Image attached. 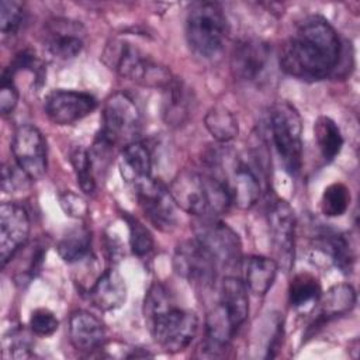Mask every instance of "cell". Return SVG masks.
<instances>
[{
  "instance_id": "obj_1",
  "label": "cell",
  "mask_w": 360,
  "mask_h": 360,
  "mask_svg": "<svg viewBox=\"0 0 360 360\" xmlns=\"http://www.w3.org/2000/svg\"><path fill=\"white\" fill-rule=\"evenodd\" d=\"M340 41L335 28L322 17L307 18L280 48V68L302 80L329 76L340 58Z\"/></svg>"
},
{
  "instance_id": "obj_2",
  "label": "cell",
  "mask_w": 360,
  "mask_h": 360,
  "mask_svg": "<svg viewBox=\"0 0 360 360\" xmlns=\"http://www.w3.org/2000/svg\"><path fill=\"white\" fill-rule=\"evenodd\" d=\"M143 314L155 342L169 353L188 347L198 330L194 312L174 305L167 288L155 283L145 295Z\"/></svg>"
},
{
  "instance_id": "obj_3",
  "label": "cell",
  "mask_w": 360,
  "mask_h": 360,
  "mask_svg": "<svg viewBox=\"0 0 360 360\" xmlns=\"http://www.w3.org/2000/svg\"><path fill=\"white\" fill-rule=\"evenodd\" d=\"M169 191L179 208L198 218H217L232 204L226 190L214 176L194 170L177 173Z\"/></svg>"
},
{
  "instance_id": "obj_4",
  "label": "cell",
  "mask_w": 360,
  "mask_h": 360,
  "mask_svg": "<svg viewBox=\"0 0 360 360\" xmlns=\"http://www.w3.org/2000/svg\"><path fill=\"white\" fill-rule=\"evenodd\" d=\"M212 174L226 190L231 202L240 210L252 208L262 193L256 166L232 149H218L210 156Z\"/></svg>"
},
{
  "instance_id": "obj_5",
  "label": "cell",
  "mask_w": 360,
  "mask_h": 360,
  "mask_svg": "<svg viewBox=\"0 0 360 360\" xmlns=\"http://www.w3.org/2000/svg\"><path fill=\"white\" fill-rule=\"evenodd\" d=\"M228 35V20L218 3H194L186 18V38L190 49L205 59L217 56Z\"/></svg>"
},
{
  "instance_id": "obj_6",
  "label": "cell",
  "mask_w": 360,
  "mask_h": 360,
  "mask_svg": "<svg viewBox=\"0 0 360 360\" xmlns=\"http://www.w3.org/2000/svg\"><path fill=\"white\" fill-rule=\"evenodd\" d=\"M103 60L122 77L142 86L165 89L174 79L166 66L155 62L135 45L120 39L105 46Z\"/></svg>"
},
{
  "instance_id": "obj_7",
  "label": "cell",
  "mask_w": 360,
  "mask_h": 360,
  "mask_svg": "<svg viewBox=\"0 0 360 360\" xmlns=\"http://www.w3.org/2000/svg\"><path fill=\"white\" fill-rule=\"evenodd\" d=\"M270 132L285 172L297 176L302 166V120L292 104L278 101L273 105Z\"/></svg>"
},
{
  "instance_id": "obj_8",
  "label": "cell",
  "mask_w": 360,
  "mask_h": 360,
  "mask_svg": "<svg viewBox=\"0 0 360 360\" xmlns=\"http://www.w3.org/2000/svg\"><path fill=\"white\" fill-rule=\"evenodd\" d=\"M101 120L103 125L98 134L114 146L121 142L125 145L134 142V136L141 128L139 108L122 91H117L105 100Z\"/></svg>"
},
{
  "instance_id": "obj_9",
  "label": "cell",
  "mask_w": 360,
  "mask_h": 360,
  "mask_svg": "<svg viewBox=\"0 0 360 360\" xmlns=\"http://www.w3.org/2000/svg\"><path fill=\"white\" fill-rule=\"evenodd\" d=\"M195 239L211 255L218 267L239 264L242 243L238 233L217 218H200L194 226Z\"/></svg>"
},
{
  "instance_id": "obj_10",
  "label": "cell",
  "mask_w": 360,
  "mask_h": 360,
  "mask_svg": "<svg viewBox=\"0 0 360 360\" xmlns=\"http://www.w3.org/2000/svg\"><path fill=\"white\" fill-rule=\"evenodd\" d=\"M267 224L277 264L284 271H290L295 256V215L285 200L273 198L269 202Z\"/></svg>"
},
{
  "instance_id": "obj_11",
  "label": "cell",
  "mask_w": 360,
  "mask_h": 360,
  "mask_svg": "<svg viewBox=\"0 0 360 360\" xmlns=\"http://www.w3.org/2000/svg\"><path fill=\"white\" fill-rule=\"evenodd\" d=\"M134 188L139 207L148 221L162 232H172L177 225V205L169 188L152 177Z\"/></svg>"
},
{
  "instance_id": "obj_12",
  "label": "cell",
  "mask_w": 360,
  "mask_h": 360,
  "mask_svg": "<svg viewBox=\"0 0 360 360\" xmlns=\"http://www.w3.org/2000/svg\"><path fill=\"white\" fill-rule=\"evenodd\" d=\"M173 267L179 276L198 287H208L217 276L218 264L202 245L194 238L177 245Z\"/></svg>"
},
{
  "instance_id": "obj_13",
  "label": "cell",
  "mask_w": 360,
  "mask_h": 360,
  "mask_svg": "<svg viewBox=\"0 0 360 360\" xmlns=\"http://www.w3.org/2000/svg\"><path fill=\"white\" fill-rule=\"evenodd\" d=\"M11 152L15 163L31 180H39L46 173V143L41 131L34 125H21L15 129Z\"/></svg>"
},
{
  "instance_id": "obj_14",
  "label": "cell",
  "mask_w": 360,
  "mask_h": 360,
  "mask_svg": "<svg viewBox=\"0 0 360 360\" xmlns=\"http://www.w3.org/2000/svg\"><path fill=\"white\" fill-rule=\"evenodd\" d=\"M97 100L86 91L58 89L45 97L44 108L56 125H72L94 111Z\"/></svg>"
},
{
  "instance_id": "obj_15",
  "label": "cell",
  "mask_w": 360,
  "mask_h": 360,
  "mask_svg": "<svg viewBox=\"0 0 360 360\" xmlns=\"http://www.w3.org/2000/svg\"><path fill=\"white\" fill-rule=\"evenodd\" d=\"M30 235V217L27 210L17 202L0 205V257L6 266L25 245Z\"/></svg>"
},
{
  "instance_id": "obj_16",
  "label": "cell",
  "mask_w": 360,
  "mask_h": 360,
  "mask_svg": "<svg viewBox=\"0 0 360 360\" xmlns=\"http://www.w3.org/2000/svg\"><path fill=\"white\" fill-rule=\"evenodd\" d=\"M84 46L82 24L70 20H52L45 28V48L56 59L76 58Z\"/></svg>"
},
{
  "instance_id": "obj_17",
  "label": "cell",
  "mask_w": 360,
  "mask_h": 360,
  "mask_svg": "<svg viewBox=\"0 0 360 360\" xmlns=\"http://www.w3.org/2000/svg\"><path fill=\"white\" fill-rule=\"evenodd\" d=\"M270 48L262 39L246 38L235 44L231 55V70L238 80L252 82L266 69Z\"/></svg>"
},
{
  "instance_id": "obj_18",
  "label": "cell",
  "mask_w": 360,
  "mask_h": 360,
  "mask_svg": "<svg viewBox=\"0 0 360 360\" xmlns=\"http://www.w3.org/2000/svg\"><path fill=\"white\" fill-rule=\"evenodd\" d=\"M69 338L76 350L91 353L104 346L107 332L104 323L97 316L79 309L70 315Z\"/></svg>"
},
{
  "instance_id": "obj_19",
  "label": "cell",
  "mask_w": 360,
  "mask_h": 360,
  "mask_svg": "<svg viewBox=\"0 0 360 360\" xmlns=\"http://www.w3.org/2000/svg\"><path fill=\"white\" fill-rule=\"evenodd\" d=\"M235 330L236 329L231 323L222 307L218 304L215 308H212L205 319V336L200 347L201 357H222L228 350Z\"/></svg>"
},
{
  "instance_id": "obj_20",
  "label": "cell",
  "mask_w": 360,
  "mask_h": 360,
  "mask_svg": "<svg viewBox=\"0 0 360 360\" xmlns=\"http://www.w3.org/2000/svg\"><path fill=\"white\" fill-rule=\"evenodd\" d=\"M118 169L122 180L132 187L152 177V158L146 145L136 141L125 145L118 158Z\"/></svg>"
},
{
  "instance_id": "obj_21",
  "label": "cell",
  "mask_w": 360,
  "mask_h": 360,
  "mask_svg": "<svg viewBox=\"0 0 360 360\" xmlns=\"http://www.w3.org/2000/svg\"><path fill=\"white\" fill-rule=\"evenodd\" d=\"M89 298L101 311H114L127 300V285L115 269L105 270L89 291Z\"/></svg>"
},
{
  "instance_id": "obj_22",
  "label": "cell",
  "mask_w": 360,
  "mask_h": 360,
  "mask_svg": "<svg viewBox=\"0 0 360 360\" xmlns=\"http://www.w3.org/2000/svg\"><path fill=\"white\" fill-rule=\"evenodd\" d=\"M219 305L228 315L231 323L238 329L249 315V295L243 280L228 276L221 283Z\"/></svg>"
},
{
  "instance_id": "obj_23",
  "label": "cell",
  "mask_w": 360,
  "mask_h": 360,
  "mask_svg": "<svg viewBox=\"0 0 360 360\" xmlns=\"http://www.w3.org/2000/svg\"><path fill=\"white\" fill-rule=\"evenodd\" d=\"M243 283L256 295H264L273 285L278 264L266 256H249L242 260Z\"/></svg>"
},
{
  "instance_id": "obj_24",
  "label": "cell",
  "mask_w": 360,
  "mask_h": 360,
  "mask_svg": "<svg viewBox=\"0 0 360 360\" xmlns=\"http://www.w3.org/2000/svg\"><path fill=\"white\" fill-rule=\"evenodd\" d=\"M354 304L356 291L350 284H336L330 287L322 297L321 309L312 326L319 328L325 325V322L350 312Z\"/></svg>"
},
{
  "instance_id": "obj_25",
  "label": "cell",
  "mask_w": 360,
  "mask_h": 360,
  "mask_svg": "<svg viewBox=\"0 0 360 360\" xmlns=\"http://www.w3.org/2000/svg\"><path fill=\"white\" fill-rule=\"evenodd\" d=\"M319 249L326 253L333 264L345 274L353 270L354 264V249L352 246L350 238L346 233L326 231L318 238Z\"/></svg>"
},
{
  "instance_id": "obj_26",
  "label": "cell",
  "mask_w": 360,
  "mask_h": 360,
  "mask_svg": "<svg viewBox=\"0 0 360 360\" xmlns=\"http://www.w3.org/2000/svg\"><path fill=\"white\" fill-rule=\"evenodd\" d=\"M191 97L188 89L179 80L173 79L165 87L163 120L167 125L179 127L184 124L190 115Z\"/></svg>"
},
{
  "instance_id": "obj_27",
  "label": "cell",
  "mask_w": 360,
  "mask_h": 360,
  "mask_svg": "<svg viewBox=\"0 0 360 360\" xmlns=\"http://www.w3.org/2000/svg\"><path fill=\"white\" fill-rule=\"evenodd\" d=\"M204 125L211 136L221 143L235 139L239 132L236 117L224 105L211 107L204 117Z\"/></svg>"
},
{
  "instance_id": "obj_28",
  "label": "cell",
  "mask_w": 360,
  "mask_h": 360,
  "mask_svg": "<svg viewBox=\"0 0 360 360\" xmlns=\"http://www.w3.org/2000/svg\"><path fill=\"white\" fill-rule=\"evenodd\" d=\"M315 139L325 162H332L342 150L343 136L338 124L329 117H319L314 125Z\"/></svg>"
},
{
  "instance_id": "obj_29",
  "label": "cell",
  "mask_w": 360,
  "mask_h": 360,
  "mask_svg": "<svg viewBox=\"0 0 360 360\" xmlns=\"http://www.w3.org/2000/svg\"><path fill=\"white\" fill-rule=\"evenodd\" d=\"M90 245V231L84 226H76L62 236V239L56 245V250L63 262L76 263L89 255Z\"/></svg>"
},
{
  "instance_id": "obj_30",
  "label": "cell",
  "mask_w": 360,
  "mask_h": 360,
  "mask_svg": "<svg viewBox=\"0 0 360 360\" xmlns=\"http://www.w3.org/2000/svg\"><path fill=\"white\" fill-rule=\"evenodd\" d=\"M321 298V284L311 273H298L288 285V300L291 307L302 309Z\"/></svg>"
},
{
  "instance_id": "obj_31",
  "label": "cell",
  "mask_w": 360,
  "mask_h": 360,
  "mask_svg": "<svg viewBox=\"0 0 360 360\" xmlns=\"http://www.w3.org/2000/svg\"><path fill=\"white\" fill-rule=\"evenodd\" d=\"M69 162L77 179V184L83 193L91 194L96 190V180L93 172L91 158L87 149L83 146H75L69 153Z\"/></svg>"
},
{
  "instance_id": "obj_32",
  "label": "cell",
  "mask_w": 360,
  "mask_h": 360,
  "mask_svg": "<svg viewBox=\"0 0 360 360\" xmlns=\"http://www.w3.org/2000/svg\"><path fill=\"white\" fill-rule=\"evenodd\" d=\"M350 204V190L343 183L329 184L321 197V211L326 217L343 215Z\"/></svg>"
},
{
  "instance_id": "obj_33",
  "label": "cell",
  "mask_w": 360,
  "mask_h": 360,
  "mask_svg": "<svg viewBox=\"0 0 360 360\" xmlns=\"http://www.w3.org/2000/svg\"><path fill=\"white\" fill-rule=\"evenodd\" d=\"M124 219L129 231V246L134 255L143 257L153 249V238L149 229L135 217L125 212Z\"/></svg>"
},
{
  "instance_id": "obj_34",
  "label": "cell",
  "mask_w": 360,
  "mask_h": 360,
  "mask_svg": "<svg viewBox=\"0 0 360 360\" xmlns=\"http://www.w3.org/2000/svg\"><path fill=\"white\" fill-rule=\"evenodd\" d=\"M24 22L22 6L17 1L0 3V30L3 35H14Z\"/></svg>"
},
{
  "instance_id": "obj_35",
  "label": "cell",
  "mask_w": 360,
  "mask_h": 360,
  "mask_svg": "<svg viewBox=\"0 0 360 360\" xmlns=\"http://www.w3.org/2000/svg\"><path fill=\"white\" fill-rule=\"evenodd\" d=\"M58 318L46 308H38L30 316V329L38 336H51L58 330Z\"/></svg>"
},
{
  "instance_id": "obj_36",
  "label": "cell",
  "mask_w": 360,
  "mask_h": 360,
  "mask_svg": "<svg viewBox=\"0 0 360 360\" xmlns=\"http://www.w3.org/2000/svg\"><path fill=\"white\" fill-rule=\"evenodd\" d=\"M1 174H3L1 187H3V191H4V193H14V191L20 190L21 187L24 188L25 184H27V181L31 180V179L21 170V167H20L17 163H15V165L4 163V165H3Z\"/></svg>"
},
{
  "instance_id": "obj_37",
  "label": "cell",
  "mask_w": 360,
  "mask_h": 360,
  "mask_svg": "<svg viewBox=\"0 0 360 360\" xmlns=\"http://www.w3.org/2000/svg\"><path fill=\"white\" fill-rule=\"evenodd\" d=\"M59 204L63 212L72 218H84L89 212V205L86 200L70 190L63 191L59 195Z\"/></svg>"
},
{
  "instance_id": "obj_38",
  "label": "cell",
  "mask_w": 360,
  "mask_h": 360,
  "mask_svg": "<svg viewBox=\"0 0 360 360\" xmlns=\"http://www.w3.org/2000/svg\"><path fill=\"white\" fill-rule=\"evenodd\" d=\"M18 103V90L13 79L1 76V89H0V111L3 115L10 114Z\"/></svg>"
}]
</instances>
